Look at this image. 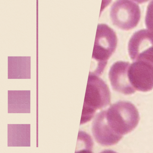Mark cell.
<instances>
[{"mask_svg": "<svg viewBox=\"0 0 153 153\" xmlns=\"http://www.w3.org/2000/svg\"><path fill=\"white\" fill-rule=\"evenodd\" d=\"M112 0H102V7H101V11L102 12L104 9L107 7L111 1Z\"/></svg>", "mask_w": 153, "mask_h": 153, "instance_id": "cell-11", "label": "cell"}, {"mask_svg": "<svg viewBox=\"0 0 153 153\" xmlns=\"http://www.w3.org/2000/svg\"><path fill=\"white\" fill-rule=\"evenodd\" d=\"M93 141L91 136L85 131L79 132L76 152H91Z\"/></svg>", "mask_w": 153, "mask_h": 153, "instance_id": "cell-9", "label": "cell"}, {"mask_svg": "<svg viewBox=\"0 0 153 153\" xmlns=\"http://www.w3.org/2000/svg\"><path fill=\"white\" fill-rule=\"evenodd\" d=\"M130 82L137 91L148 92L153 88V64L144 61H136L128 70Z\"/></svg>", "mask_w": 153, "mask_h": 153, "instance_id": "cell-6", "label": "cell"}, {"mask_svg": "<svg viewBox=\"0 0 153 153\" xmlns=\"http://www.w3.org/2000/svg\"><path fill=\"white\" fill-rule=\"evenodd\" d=\"M145 24L147 29L153 32V0H151L148 6Z\"/></svg>", "mask_w": 153, "mask_h": 153, "instance_id": "cell-10", "label": "cell"}, {"mask_svg": "<svg viewBox=\"0 0 153 153\" xmlns=\"http://www.w3.org/2000/svg\"><path fill=\"white\" fill-rule=\"evenodd\" d=\"M133 1L139 3V4H141V3L147 2V1H148L149 0H133Z\"/></svg>", "mask_w": 153, "mask_h": 153, "instance_id": "cell-12", "label": "cell"}, {"mask_svg": "<svg viewBox=\"0 0 153 153\" xmlns=\"http://www.w3.org/2000/svg\"><path fill=\"white\" fill-rule=\"evenodd\" d=\"M117 45V36L114 31L105 24L98 25L89 74L101 75L107 61L115 51Z\"/></svg>", "mask_w": 153, "mask_h": 153, "instance_id": "cell-3", "label": "cell"}, {"mask_svg": "<svg viewBox=\"0 0 153 153\" xmlns=\"http://www.w3.org/2000/svg\"><path fill=\"white\" fill-rule=\"evenodd\" d=\"M130 63L118 61L113 64L109 72V77L113 89L125 95L131 94L136 92L130 82L128 70Z\"/></svg>", "mask_w": 153, "mask_h": 153, "instance_id": "cell-7", "label": "cell"}, {"mask_svg": "<svg viewBox=\"0 0 153 153\" xmlns=\"http://www.w3.org/2000/svg\"><path fill=\"white\" fill-rule=\"evenodd\" d=\"M110 17L115 26L123 30H131L140 20V9L131 0H117L111 7Z\"/></svg>", "mask_w": 153, "mask_h": 153, "instance_id": "cell-4", "label": "cell"}, {"mask_svg": "<svg viewBox=\"0 0 153 153\" xmlns=\"http://www.w3.org/2000/svg\"><path fill=\"white\" fill-rule=\"evenodd\" d=\"M106 123L113 132L122 138L133 131L139 121L137 109L130 102L119 101L104 110Z\"/></svg>", "mask_w": 153, "mask_h": 153, "instance_id": "cell-1", "label": "cell"}, {"mask_svg": "<svg viewBox=\"0 0 153 153\" xmlns=\"http://www.w3.org/2000/svg\"><path fill=\"white\" fill-rule=\"evenodd\" d=\"M92 131L97 143L102 146H111L117 144L122 138L112 131L106 123L104 111L98 113L92 123Z\"/></svg>", "mask_w": 153, "mask_h": 153, "instance_id": "cell-8", "label": "cell"}, {"mask_svg": "<svg viewBox=\"0 0 153 153\" xmlns=\"http://www.w3.org/2000/svg\"><path fill=\"white\" fill-rule=\"evenodd\" d=\"M128 51L133 61H144L153 64V32L144 29L134 33L129 42Z\"/></svg>", "mask_w": 153, "mask_h": 153, "instance_id": "cell-5", "label": "cell"}, {"mask_svg": "<svg viewBox=\"0 0 153 153\" xmlns=\"http://www.w3.org/2000/svg\"><path fill=\"white\" fill-rule=\"evenodd\" d=\"M111 102V93L107 84L96 75L89 74L83 105L80 125L86 123L96 111Z\"/></svg>", "mask_w": 153, "mask_h": 153, "instance_id": "cell-2", "label": "cell"}]
</instances>
